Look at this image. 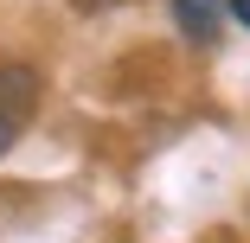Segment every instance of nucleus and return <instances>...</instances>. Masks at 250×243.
Listing matches in <instances>:
<instances>
[{"label": "nucleus", "instance_id": "2", "mask_svg": "<svg viewBox=\"0 0 250 243\" xmlns=\"http://www.w3.org/2000/svg\"><path fill=\"white\" fill-rule=\"evenodd\" d=\"M167 7H173V26L192 45H212L218 26H225V0H167Z\"/></svg>", "mask_w": 250, "mask_h": 243}, {"label": "nucleus", "instance_id": "1", "mask_svg": "<svg viewBox=\"0 0 250 243\" xmlns=\"http://www.w3.org/2000/svg\"><path fill=\"white\" fill-rule=\"evenodd\" d=\"M32 103H39V77H32V64H0V160H7V148L20 141Z\"/></svg>", "mask_w": 250, "mask_h": 243}, {"label": "nucleus", "instance_id": "3", "mask_svg": "<svg viewBox=\"0 0 250 243\" xmlns=\"http://www.w3.org/2000/svg\"><path fill=\"white\" fill-rule=\"evenodd\" d=\"M225 19H237V26L250 32V0H225Z\"/></svg>", "mask_w": 250, "mask_h": 243}]
</instances>
